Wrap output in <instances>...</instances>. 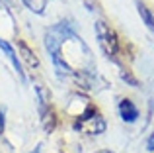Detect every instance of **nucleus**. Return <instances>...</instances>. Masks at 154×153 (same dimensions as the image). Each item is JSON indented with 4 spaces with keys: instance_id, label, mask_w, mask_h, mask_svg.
Returning a JSON list of instances; mask_svg holds the SVG:
<instances>
[{
    "instance_id": "f257e3e1",
    "label": "nucleus",
    "mask_w": 154,
    "mask_h": 153,
    "mask_svg": "<svg viewBox=\"0 0 154 153\" xmlns=\"http://www.w3.org/2000/svg\"><path fill=\"white\" fill-rule=\"evenodd\" d=\"M94 30H96V37H98V41H100V47L105 51V55L111 57V59H115L117 51H119V43H117L115 31H113L105 22H96Z\"/></svg>"
},
{
    "instance_id": "f03ea898",
    "label": "nucleus",
    "mask_w": 154,
    "mask_h": 153,
    "mask_svg": "<svg viewBox=\"0 0 154 153\" xmlns=\"http://www.w3.org/2000/svg\"><path fill=\"white\" fill-rule=\"evenodd\" d=\"M74 128L80 130V132H86V134L98 135V134H102V132L105 130V122H103V118L94 110V108H88V110L76 120Z\"/></svg>"
},
{
    "instance_id": "7ed1b4c3",
    "label": "nucleus",
    "mask_w": 154,
    "mask_h": 153,
    "mask_svg": "<svg viewBox=\"0 0 154 153\" xmlns=\"http://www.w3.org/2000/svg\"><path fill=\"white\" fill-rule=\"evenodd\" d=\"M119 114H121V118H123V122L133 124V122H137V118H139V108H137L129 98H123L119 102Z\"/></svg>"
},
{
    "instance_id": "20e7f679",
    "label": "nucleus",
    "mask_w": 154,
    "mask_h": 153,
    "mask_svg": "<svg viewBox=\"0 0 154 153\" xmlns=\"http://www.w3.org/2000/svg\"><path fill=\"white\" fill-rule=\"evenodd\" d=\"M0 49L6 53V57L12 61V65H14V69L18 71V75H20V79L22 80H26V75H23V71H22V63H20V59H18V55H16V51L12 49V45L8 41H4L2 37H0Z\"/></svg>"
},
{
    "instance_id": "39448f33",
    "label": "nucleus",
    "mask_w": 154,
    "mask_h": 153,
    "mask_svg": "<svg viewBox=\"0 0 154 153\" xmlns=\"http://www.w3.org/2000/svg\"><path fill=\"white\" fill-rule=\"evenodd\" d=\"M23 4L35 14H43V8H45V0H23Z\"/></svg>"
},
{
    "instance_id": "423d86ee",
    "label": "nucleus",
    "mask_w": 154,
    "mask_h": 153,
    "mask_svg": "<svg viewBox=\"0 0 154 153\" xmlns=\"http://www.w3.org/2000/svg\"><path fill=\"white\" fill-rule=\"evenodd\" d=\"M20 49H22V53H23V59H26V61L29 63L31 67H37V65H39L37 57H35V55L31 53L29 49H27V45H23V43H20Z\"/></svg>"
},
{
    "instance_id": "0eeeda50",
    "label": "nucleus",
    "mask_w": 154,
    "mask_h": 153,
    "mask_svg": "<svg viewBox=\"0 0 154 153\" xmlns=\"http://www.w3.org/2000/svg\"><path fill=\"white\" fill-rule=\"evenodd\" d=\"M139 12H140V16H143V18H144V22H146V26L150 28V30H154V20H152L150 12H148L146 8L143 6V4H140V6H139Z\"/></svg>"
},
{
    "instance_id": "6e6552de",
    "label": "nucleus",
    "mask_w": 154,
    "mask_h": 153,
    "mask_svg": "<svg viewBox=\"0 0 154 153\" xmlns=\"http://www.w3.org/2000/svg\"><path fill=\"white\" fill-rule=\"evenodd\" d=\"M146 147H148V151H154V132L150 134V138H148V142H146Z\"/></svg>"
},
{
    "instance_id": "1a4fd4ad",
    "label": "nucleus",
    "mask_w": 154,
    "mask_h": 153,
    "mask_svg": "<svg viewBox=\"0 0 154 153\" xmlns=\"http://www.w3.org/2000/svg\"><path fill=\"white\" fill-rule=\"evenodd\" d=\"M4 132V116H2V112H0V134Z\"/></svg>"
},
{
    "instance_id": "9d476101",
    "label": "nucleus",
    "mask_w": 154,
    "mask_h": 153,
    "mask_svg": "<svg viewBox=\"0 0 154 153\" xmlns=\"http://www.w3.org/2000/svg\"><path fill=\"white\" fill-rule=\"evenodd\" d=\"M31 153H41V145H39L37 149H33V151H31Z\"/></svg>"
},
{
    "instance_id": "9b49d317",
    "label": "nucleus",
    "mask_w": 154,
    "mask_h": 153,
    "mask_svg": "<svg viewBox=\"0 0 154 153\" xmlns=\"http://www.w3.org/2000/svg\"><path fill=\"white\" fill-rule=\"evenodd\" d=\"M0 8H2V4H0Z\"/></svg>"
}]
</instances>
